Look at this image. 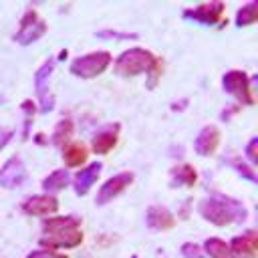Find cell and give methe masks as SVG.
<instances>
[{
	"label": "cell",
	"instance_id": "cell-3",
	"mask_svg": "<svg viewBox=\"0 0 258 258\" xmlns=\"http://www.w3.org/2000/svg\"><path fill=\"white\" fill-rule=\"evenodd\" d=\"M115 71L123 77H135L141 73H149L151 85H153L161 71V60L153 58V54L145 48H129L121 52L119 58L115 60Z\"/></svg>",
	"mask_w": 258,
	"mask_h": 258
},
{
	"label": "cell",
	"instance_id": "cell-2",
	"mask_svg": "<svg viewBox=\"0 0 258 258\" xmlns=\"http://www.w3.org/2000/svg\"><path fill=\"white\" fill-rule=\"evenodd\" d=\"M200 214L202 218H206L208 222H212L214 226H228L234 222H244L246 220V210L242 204H238L232 198L226 196H212L200 202Z\"/></svg>",
	"mask_w": 258,
	"mask_h": 258
},
{
	"label": "cell",
	"instance_id": "cell-11",
	"mask_svg": "<svg viewBox=\"0 0 258 258\" xmlns=\"http://www.w3.org/2000/svg\"><path fill=\"white\" fill-rule=\"evenodd\" d=\"M230 252L234 258H256L258 252V234L256 232H246L242 236L232 238Z\"/></svg>",
	"mask_w": 258,
	"mask_h": 258
},
{
	"label": "cell",
	"instance_id": "cell-21",
	"mask_svg": "<svg viewBox=\"0 0 258 258\" xmlns=\"http://www.w3.org/2000/svg\"><path fill=\"white\" fill-rule=\"evenodd\" d=\"M73 121L71 119H62V121H58L56 123V127H54V133H52V143L54 145H67V141L71 139V135H73Z\"/></svg>",
	"mask_w": 258,
	"mask_h": 258
},
{
	"label": "cell",
	"instance_id": "cell-23",
	"mask_svg": "<svg viewBox=\"0 0 258 258\" xmlns=\"http://www.w3.org/2000/svg\"><path fill=\"white\" fill-rule=\"evenodd\" d=\"M246 155H248L250 163H258V139H256V137H252V139L248 141V145H246Z\"/></svg>",
	"mask_w": 258,
	"mask_h": 258
},
{
	"label": "cell",
	"instance_id": "cell-17",
	"mask_svg": "<svg viewBox=\"0 0 258 258\" xmlns=\"http://www.w3.org/2000/svg\"><path fill=\"white\" fill-rule=\"evenodd\" d=\"M87 155H89V151H87L85 143H81V141L69 143L64 147V151H62V157H64V161H67L69 167H77V165L85 163L87 161Z\"/></svg>",
	"mask_w": 258,
	"mask_h": 258
},
{
	"label": "cell",
	"instance_id": "cell-20",
	"mask_svg": "<svg viewBox=\"0 0 258 258\" xmlns=\"http://www.w3.org/2000/svg\"><path fill=\"white\" fill-rule=\"evenodd\" d=\"M204 248L210 254V258H234L230 252V246L220 238H208L204 242Z\"/></svg>",
	"mask_w": 258,
	"mask_h": 258
},
{
	"label": "cell",
	"instance_id": "cell-19",
	"mask_svg": "<svg viewBox=\"0 0 258 258\" xmlns=\"http://www.w3.org/2000/svg\"><path fill=\"white\" fill-rule=\"evenodd\" d=\"M258 20V2L252 0L248 4H244L240 10H238V16H236V26H250Z\"/></svg>",
	"mask_w": 258,
	"mask_h": 258
},
{
	"label": "cell",
	"instance_id": "cell-25",
	"mask_svg": "<svg viewBox=\"0 0 258 258\" xmlns=\"http://www.w3.org/2000/svg\"><path fill=\"white\" fill-rule=\"evenodd\" d=\"M181 252H183V256H185V258H204V256H202V252H200V248H198L196 244H183Z\"/></svg>",
	"mask_w": 258,
	"mask_h": 258
},
{
	"label": "cell",
	"instance_id": "cell-7",
	"mask_svg": "<svg viewBox=\"0 0 258 258\" xmlns=\"http://www.w3.org/2000/svg\"><path fill=\"white\" fill-rule=\"evenodd\" d=\"M131 181H133V173H131V171H121V173L113 175L111 179H107V181L101 185L99 194H97V200H95L97 206H103V204L111 202L113 198H117L125 187L131 185Z\"/></svg>",
	"mask_w": 258,
	"mask_h": 258
},
{
	"label": "cell",
	"instance_id": "cell-26",
	"mask_svg": "<svg viewBox=\"0 0 258 258\" xmlns=\"http://www.w3.org/2000/svg\"><path fill=\"white\" fill-rule=\"evenodd\" d=\"M232 163H234V165L238 167V171H240V173H244V175H246V177H248L250 181H256V177H254V171H252V169H248V167H246L244 163H236L234 159H232Z\"/></svg>",
	"mask_w": 258,
	"mask_h": 258
},
{
	"label": "cell",
	"instance_id": "cell-4",
	"mask_svg": "<svg viewBox=\"0 0 258 258\" xmlns=\"http://www.w3.org/2000/svg\"><path fill=\"white\" fill-rule=\"evenodd\" d=\"M109 64H111V54L107 50H99V52H91L85 56H77L71 62V73L81 79H93L105 73Z\"/></svg>",
	"mask_w": 258,
	"mask_h": 258
},
{
	"label": "cell",
	"instance_id": "cell-12",
	"mask_svg": "<svg viewBox=\"0 0 258 258\" xmlns=\"http://www.w3.org/2000/svg\"><path fill=\"white\" fill-rule=\"evenodd\" d=\"M58 210V200L54 196H32L22 204V212L28 216H46Z\"/></svg>",
	"mask_w": 258,
	"mask_h": 258
},
{
	"label": "cell",
	"instance_id": "cell-15",
	"mask_svg": "<svg viewBox=\"0 0 258 258\" xmlns=\"http://www.w3.org/2000/svg\"><path fill=\"white\" fill-rule=\"evenodd\" d=\"M218 145H220V131L214 125L204 127L200 131V135L196 137V143H194V147H196V151L200 155H212V153H216Z\"/></svg>",
	"mask_w": 258,
	"mask_h": 258
},
{
	"label": "cell",
	"instance_id": "cell-22",
	"mask_svg": "<svg viewBox=\"0 0 258 258\" xmlns=\"http://www.w3.org/2000/svg\"><path fill=\"white\" fill-rule=\"evenodd\" d=\"M173 175H175V181L183 183V185H194L196 179H198V173H196V169L189 163H181L179 167H175Z\"/></svg>",
	"mask_w": 258,
	"mask_h": 258
},
{
	"label": "cell",
	"instance_id": "cell-18",
	"mask_svg": "<svg viewBox=\"0 0 258 258\" xmlns=\"http://www.w3.org/2000/svg\"><path fill=\"white\" fill-rule=\"evenodd\" d=\"M67 185H69V173H67V169H56V171H52L50 175H46L42 179V189L46 194H54L58 189H64Z\"/></svg>",
	"mask_w": 258,
	"mask_h": 258
},
{
	"label": "cell",
	"instance_id": "cell-1",
	"mask_svg": "<svg viewBox=\"0 0 258 258\" xmlns=\"http://www.w3.org/2000/svg\"><path fill=\"white\" fill-rule=\"evenodd\" d=\"M81 222L73 216L50 218L42 222V238L40 242L48 248H75L83 242Z\"/></svg>",
	"mask_w": 258,
	"mask_h": 258
},
{
	"label": "cell",
	"instance_id": "cell-5",
	"mask_svg": "<svg viewBox=\"0 0 258 258\" xmlns=\"http://www.w3.org/2000/svg\"><path fill=\"white\" fill-rule=\"evenodd\" d=\"M222 87L226 93H230L232 97H236L240 103L244 105H254V97L250 91V79L244 71H230L224 75L222 79Z\"/></svg>",
	"mask_w": 258,
	"mask_h": 258
},
{
	"label": "cell",
	"instance_id": "cell-14",
	"mask_svg": "<svg viewBox=\"0 0 258 258\" xmlns=\"http://www.w3.org/2000/svg\"><path fill=\"white\" fill-rule=\"evenodd\" d=\"M145 220H147V226H149L151 230H155V232L171 230V228L175 226L173 214H171L167 208H163V206H151V208L147 210Z\"/></svg>",
	"mask_w": 258,
	"mask_h": 258
},
{
	"label": "cell",
	"instance_id": "cell-6",
	"mask_svg": "<svg viewBox=\"0 0 258 258\" xmlns=\"http://www.w3.org/2000/svg\"><path fill=\"white\" fill-rule=\"evenodd\" d=\"M44 30H46V24L38 18V14L34 10H30V12L24 14V18L20 22V28H18L14 38H16L18 44H32L34 40H38L44 34Z\"/></svg>",
	"mask_w": 258,
	"mask_h": 258
},
{
	"label": "cell",
	"instance_id": "cell-8",
	"mask_svg": "<svg viewBox=\"0 0 258 258\" xmlns=\"http://www.w3.org/2000/svg\"><path fill=\"white\" fill-rule=\"evenodd\" d=\"M52 69H54V60L50 58V60H46V62L36 71V75H34V87H36V93H38V97H40V111H42V113L50 111L52 105H54V101H52V97H50V93H48V89H46L48 77H50Z\"/></svg>",
	"mask_w": 258,
	"mask_h": 258
},
{
	"label": "cell",
	"instance_id": "cell-27",
	"mask_svg": "<svg viewBox=\"0 0 258 258\" xmlns=\"http://www.w3.org/2000/svg\"><path fill=\"white\" fill-rule=\"evenodd\" d=\"M10 137H12V131L2 129V127H0V151H2V149H4V145L10 141Z\"/></svg>",
	"mask_w": 258,
	"mask_h": 258
},
{
	"label": "cell",
	"instance_id": "cell-16",
	"mask_svg": "<svg viewBox=\"0 0 258 258\" xmlns=\"http://www.w3.org/2000/svg\"><path fill=\"white\" fill-rule=\"evenodd\" d=\"M101 163L99 161H95V163H91V165H87L85 169H81L77 175H75V191H77V196H85L89 189H91V185L97 181V177H99V173H101Z\"/></svg>",
	"mask_w": 258,
	"mask_h": 258
},
{
	"label": "cell",
	"instance_id": "cell-10",
	"mask_svg": "<svg viewBox=\"0 0 258 258\" xmlns=\"http://www.w3.org/2000/svg\"><path fill=\"white\" fill-rule=\"evenodd\" d=\"M26 179V169L22 165V161L18 157H12L4 163V167L0 169V185L6 189H14L18 187L22 181Z\"/></svg>",
	"mask_w": 258,
	"mask_h": 258
},
{
	"label": "cell",
	"instance_id": "cell-24",
	"mask_svg": "<svg viewBox=\"0 0 258 258\" xmlns=\"http://www.w3.org/2000/svg\"><path fill=\"white\" fill-rule=\"evenodd\" d=\"M26 258H67L64 254H56V252H52V250H34V252H30Z\"/></svg>",
	"mask_w": 258,
	"mask_h": 258
},
{
	"label": "cell",
	"instance_id": "cell-13",
	"mask_svg": "<svg viewBox=\"0 0 258 258\" xmlns=\"http://www.w3.org/2000/svg\"><path fill=\"white\" fill-rule=\"evenodd\" d=\"M119 127H121L119 123H113V125H107V127H103L101 131H97L93 135V151L97 155H105V153H109L117 145Z\"/></svg>",
	"mask_w": 258,
	"mask_h": 258
},
{
	"label": "cell",
	"instance_id": "cell-9",
	"mask_svg": "<svg viewBox=\"0 0 258 258\" xmlns=\"http://www.w3.org/2000/svg\"><path fill=\"white\" fill-rule=\"evenodd\" d=\"M224 8H226L224 2H206V4H200L191 10H185L183 16L198 20V22H204V24H216L222 20Z\"/></svg>",
	"mask_w": 258,
	"mask_h": 258
}]
</instances>
